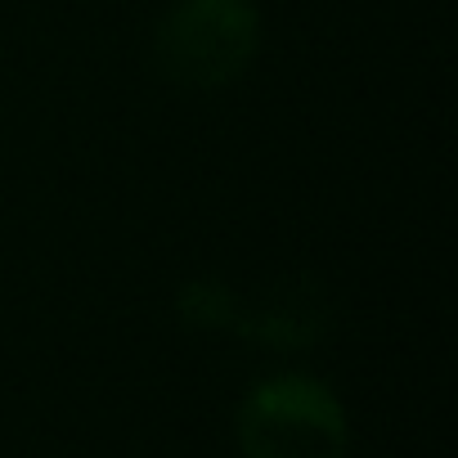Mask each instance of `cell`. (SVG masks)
I'll return each mask as SVG.
<instances>
[{
    "label": "cell",
    "instance_id": "cell-1",
    "mask_svg": "<svg viewBox=\"0 0 458 458\" xmlns=\"http://www.w3.org/2000/svg\"><path fill=\"white\" fill-rule=\"evenodd\" d=\"M261 46V19L252 0H175L153 37L162 77L216 90L248 72Z\"/></svg>",
    "mask_w": 458,
    "mask_h": 458
},
{
    "label": "cell",
    "instance_id": "cell-2",
    "mask_svg": "<svg viewBox=\"0 0 458 458\" xmlns=\"http://www.w3.org/2000/svg\"><path fill=\"white\" fill-rule=\"evenodd\" d=\"M234 427L248 458H351L346 409L315 377H270L252 386Z\"/></svg>",
    "mask_w": 458,
    "mask_h": 458
}]
</instances>
